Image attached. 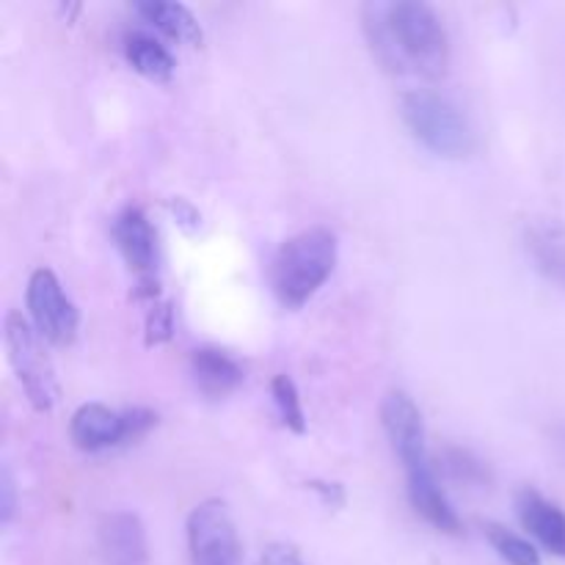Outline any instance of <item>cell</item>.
Listing matches in <instances>:
<instances>
[{
	"label": "cell",
	"instance_id": "cell-1",
	"mask_svg": "<svg viewBox=\"0 0 565 565\" xmlns=\"http://www.w3.org/2000/svg\"><path fill=\"white\" fill-rule=\"evenodd\" d=\"M362 20L370 50L384 70L395 75L417 72L436 81L450 66V39L428 3H367Z\"/></svg>",
	"mask_w": 565,
	"mask_h": 565
},
{
	"label": "cell",
	"instance_id": "cell-2",
	"mask_svg": "<svg viewBox=\"0 0 565 565\" xmlns=\"http://www.w3.org/2000/svg\"><path fill=\"white\" fill-rule=\"evenodd\" d=\"M337 265V235L312 226L281 243L270 268V285L281 307L298 309L329 281Z\"/></svg>",
	"mask_w": 565,
	"mask_h": 565
},
{
	"label": "cell",
	"instance_id": "cell-3",
	"mask_svg": "<svg viewBox=\"0 0 565 565\" xmlns=\"http://www.w3.org/2000/svg\"><path fill=\"white\" fill-rule=\"evenodd\" d=\"M403 125L439 158H467L475 149V132L452 99L430 88H412L401 97Z\"/></svg>",
	"mask_w": 565,
	"mask_h": 565
},
{
	"label": "cell",
	"instance_id": "cell-4",
	"mask_svg": "<svg viewBox=\"0 0 565 565\" xmlns=\"http://www.w3.org/2000/svg\"><path fill=\"white\" fill-rule=\"evenodd\" d=\"M3 342L11 367H14L31 406L36 412H50L58 397V384H55L53 362L44 351L39 331L33 329L31 320L11 309L3 320Z\"/></svg>",
	"mask_w": 565,
	"mask_h": 565
},
{
	"label": "cell",
	"instance_id": "cell-5",
	"mask_svg": "<svg viewBox=\"0 0 565 565\" xmlns=\"http://www.w3.org/2000/svg\"><path fill=\"white\" fill-rule=\"evenodd\" d=\"M191 565H241V539L224 500H204L188 513Z\"/></svg>",
	"mask_w": 565,
	"mask_h": 565
},
{
	"label": "cell",
	"instance_id": "cell-6",
	"mask_svg": "<svg viewBox=\"0 0 565 565\" xmlns=\"http://www.w3.org/2000/svg\"><path fill=\"white\" fill-rule=\"evenodd\" d=\"M28 312L39 337L53 345H70L81 326V312L50 268H36L28 279Z\"/></svg>",
	"mask_w": 565,
	"mask_h": 565
},
{
	"label": "cell",
	"instance_id": "cell-7",
	"mask_svg": "<svg viewBox=\"0 0 565 565\" xmlns=\"http://www.w3.org/2000/svg\"><path fill=\"white\" fill-rule=\"evenodd\" d=\"M381 425L386 430L392 450L401 458L406 472L430 463L428 447H425V425L417 403L406 392L395 390L381 403Z\"/></svg>",
	"mask_w": 565,
	"mask_h": 565
},
{
	"label": "cell",
	"instance_id": "cell-8",
	"mask_svg": "<svg viewBox=\"0 0 565 565\" xmlns=\"http://www.w3.org/2000/svg\"><path fill=\"white\" fill-rule=\"evenodd\" d=\"M114 237L121 257L130 265L132 274L138 276V296H158V281H154V268H158V237H154L152 224L143 215V210L127 207L121 210L119 218L114 221Z\"/></svg>",
	"mask_w": 565,
	"mask_h": 565
},
{
	"label": "cell",
	"instance_id": "cell-9",
	"mask_svg": "<svg viewBox=\"0 0 565 565\" xmlns=\"http://www.w3.org/2000/svg\"><path fill=\"white\" fill-rule=\"evenodd\" d=\"M97 544L105 565H149L147 527L136 513H105L97 527Z\"/></svg>",
	"mask_w": 565,
	"mask_h": 565
},
{
	"label": "cell",
	"instance_id": "cell-10",
	"mask_svg": "<svg viewBox=\"0 0 565 565\" xmlns=\"http://www.w3.org/2000/svg\"><path fill=\"white\" fill-rule=\"evenodd\" d=\"M70 436L83 452H103L130 441L125 412H114L103 403H83L72 414Z\"/></svg>",
	"mask_w": 565,
	"mask_h": 565
},
{
	"label": "cell",
	"instance_id": "cell-11",
	"mask_svg": "<svg viewBox=\"0 0 565 565\" xmlns=\"http://www.w3.org/2000/svg\"><path fill=\"white\" fill-rule=\"evenodd\" d=\"M406 483L408 500H412L417 516H423L430 527L441 530V533L461 535V519H458L452 502L447 500L445 489H441L439 478H436V469L430 463L406 472Z\"/></svg>",
	"mask_w": 565,
	"mask_h": 565
},
{
	"label": "cell",
	"instance_id": "cell-12",
	"mask_svg": "<svg viewBox=\"0 0 565 565\" xmlns=\"http://www.w3.org/2000/svg\"><path fill=\"white\" fill-rule=\"evenodd\" d=\"M516 513L522 527L555 555H565V513L539 491L522 489L516 494Z\"/></svg>",
	"mask_w": 565,
	"mask_h": 565
},
{
	"label": "cell",
	"instance_id": "cell-13",
	"mask_svg": "<svg viewBox=\"0 0 565 565\" xmlns=\"http://www.w3.org/2000/svg\"><path fill=\"white\" fill-rule=\"evenodd\" d=\"M191 375L199 390L210 397H224L243 384L241 362L221 348H196L191 353Z\"/></svg>",
	"mask_w": 565,
	"mask_h": 565
},
{
	"label": "cell",
	"instance_id": "cell-14",
	"mask_svg": "<svg viewBox=\"0 0 565 565\" xmlns=\"http://www.w3.org/2000/svg\"><path fill=\"white\" fill-rule=\"evenodd\" d=\"M136 11L169 39L188 44L202 42V25L188 6L169 3V0H143L136 6Z\"/></svg>",
	"mask_w": 565,
	"mask_h": 565
},
{
	"label": "cell",
	"instance_id": "cell-15",
	"mask_svg": "<svg viewBox=\"0 0 565 565\" xmlns=\"http://www.w3.org/2000/svg\"><path fill=\"white\" fill-rule=\"evenodd\" d=\"M125 55L127 61H130L132 70H136L138 75L149 77V81L166 83L174 75L177 61L174 55H171V50L166 47L163 42H158L154 36H149V33H127Z\"/></svg>",
	"mask_w": 565,
	"mask_h": 565
},
{
	"label": "cell",
	"instance_id": "cell-16",
	"mask_svg": "<svg viewBox=\"0 0 565 565\" xmlns=\"http://www.w3.org/2000/svg\"><path fill=\"white\" fill-rule=\"evenodd\" d=\"M439 467L452 483L475 486V489H486L491 486V469L489 463L480 461L472 450L467 447H445L439 452Z\"/></svg>",
	"mask_w": 565,
	"mask_h": 565
},
{
	"label": "cell",
	"instance_id": "cell-17",
	"mask_svg": "<svg viewBox=\"0 0 565 565\" xmlns=\"http://www.w3.org/2000/svg\"><path fill=\"white\" fill-rule=\"evenodd\" d=\"M530 252L550 279L565 285V235L557 230H535L530 235Z\"/></svg>",
	"mask_w": 565,
	"mask_h": 565
},
{
	"label": "cell",
	"instance_id": "cell-18",
	"mask_svg": "<svg viewBox=\"0 0 565 565\" xmlns=\"http://www.w3.org/2000/svg\"><path fill=\"white\" fill-rule=\"evenodd\" d=\"M486 535H489L497 555H500L508 565H541L539 550H535L530 541H524L522 535L502 527V524H486Z\"/></svg>",
	"mask_w": 565,
	"mask_h": 565
},
{
	"label": "cell",
	"instance_id": "cell-19",
	"mask_svg": "<svg viewBox=\"0 0 565 565\" xmlns=\"http://www.w3.org/2000/svg\"><path fill=\"white\" fill-rule=\"evenodd\" d=\"M270 395H274L276 408H279V417L292 434H303L307 430V414H303L301 397H298V386L290 375H276L270 381Z\"/></svg>",
	"mask_w": 565,
	"mask_h": 565
},
{
	"label": "cell",
	"instance_id": "cell-20",
	"mask_svg": "<svg viewBox=\"0 0 565 565\" xmlns=\"http://www.w3.org/2000/svg\"><path fill=\"white\" fill-rule=\"evenodd\" d=\"M174 320H171V303L158 301L147 315V342L149 345H160L171 337Z\"/></svg>",
	"mask_w": 565,
	"mask_h": 565
},
{
	"label": "cell",
	"instance_id": "cell-21",
	"mask_svg": "<svg viewBox=\"0 0 565 565\" xmlns=\"http://www.w3.org/2000/svg\"><path fill=\"white\" fill-rule=\"evenodd\" d=\"M257 565H309L301 557V552L292 544H285V541H276V544H268L259 555Z\"/></svg>",
	"mask_w": 565,
	"mask_h": 565
},
{
	"label": "cell",
	"instance_id": "cell-22",
	"mask_svg": "<svg viewBox=\"0 0 565 565\" xmlns=\"http://www.w3.org/2000/svg\"><path fill=\"white\" fill-rule=\"evenodd\" d=\"M14 511H17V486H14V478H11L9 467H3V472H0V522L9 524L11 519H14Z\"/></svg>",
	"mask_w": 565,
	"mask_h": 565
},
{
	"label": "cell",
	"instance_id": "cell-23",
	"mask_svg": "<svg viewBox=\"0 0 565 565\" xmlns=\"http://www.w3.org/2000/svg\"><path fill=\"white\" fill-rule=\"evenodd\" d=\"M309 489L318 491L329 505H342V502H345V494H342L340 483H320V480H315V483H309Z\"/></svg>",
	"mask_w": 565,
	"mask_h": 565
}]
</instances>
